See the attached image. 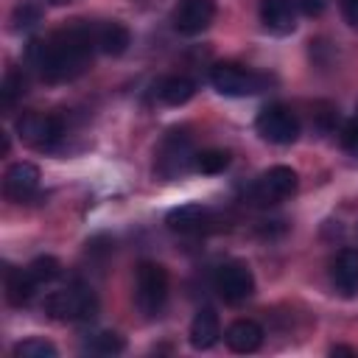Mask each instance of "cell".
I'll return each mask as SVG.
<instances>
[{
	"instance_id": "cell-9",
	"label": "cell",
	"mask_w": 358,
	"mask_h": 358,
	"mask_svg": "<svg viewBox=\"0 0 358 358\" xmlns=\"http://www.w3.org/2000/svg\"><path fill=\"white\" fill-rule=\"evenodd\" d=\"M296 185H299V176L294 168L288 165H274L268 168L255 185H252V201L255 204H277L288 196L296 193Z\"/></svg>"
},
{
	"instance_id": "cell-12",
	"label": "cell",
	"mask_w": 358,
	"mask_h": 358,
	"mask_svg": "<svg viewBox=\"0 0 358 358\" xmlns=\"http://www.w3.org/2000/svg\"><path fill=\"white\" fill-rule=\"evenodd\" d=\"M165 224L171 232H179V235H201L210 229L213 213L204 204H179L168 213Z\"/></svg>"
},
{
	"instance_id": "cell-28",
	"label": "cell",
	"mask_w": 358,
	"mask_h": 358,
	"mask_svg": "<svg viewBox=\"0 0 358 358\" xmlns=\"http://www.w3.org/2000/svg\"><path fill=\"white\" fill-rule=\"evenodd\" d=\"M341 14L350 25L358 28V0H341Z\"/></svg>"
},
{
	"instance_id": "cell-20",
	"label": "cell",
	"mask_w": 358,
	"mask_h": 358,
	"mask_svg": "<svg viewBox=\"0 0 358 358\" xmlns=\"http://www.w3.org/2000/svg\"><path fill=\"white\" fill-rule=\"evenodd\" d=\"M22 95H25V76L17 67L6 70V76L0 81V103H3V109H11Z\"/></svg>"
},
{
	"instance_id": "cell-14",
	"label": "cell",
	"mask_w": 358,
	"mask_h": 358,
	"mask_svg": "<svg viewBox=\"0 0 358 358\" xmlns=\"http://www.w3.org/2000/svg\"><path fill=\"white\" fill-rule=\"evenodd\" d=\"M330 280L338 294L355 296L358 294V249H341L330 263Z\"/></svg>"
},
{
	"instance_id": "cell-2",
	"label": "cell",
	"mask_w": 358,
	"mask_h": 358,
	"mask_svg": "<svg viewBox=\"0 0 358 358\" xmlns=\"http://www.w3.org/2000/svg\"><path fill=\"white\" fill-rule=\"evenodd\" d=\"M168 302V271L154 260H143L134 268V305L145 319H157Z\"/></svg>"
},
{
	"instance_id": "cell-21",
	"label": "cell",
	"mask_w": 358,
	"mask_h": 358,
	"mask_svg": "<svg viewBox=\"0 0 358 358\" xmlns=\"http://www.w3.org/2000/svg\"><path fill=\"white\" fill-rule=\"evenodd\" d=\"M227 165H229V151H224V148H204V151H196L193 171L213 176V173H221Z\"/></svg>"
},
{
	"instance_id": "cell-4",
	"label": "cell",
	"mask_w": 358,
	"mask_h": 358,
	"mask_svg": "<svg viewBox=\"0 0 358 358\" xmlns=\"http://www.w3.org/2000/svg\"><path fill=\"white\" fill-rule=\"evenodd\" d=\"M193 162H196V151L190 137L185 131H168L157 148L154 171L162 179H179L193 168Z\"/></svg>"
},
{
	"instance_id": "cell-26",
	"label": "cell",
	"mask_w": 358,
	"mask_h": 358,
	"mask_svg": "<svg viewBox=\"0 0 358 358\" xmlns=\"http://www.w3.org/2000/svg\"><path fill=\"white\" fill-rule=\"evenodd\" d=\"M341 145L352 154V157H358V112L352 115V120L344 126V134H341Z\"/></svg>"
},
{
	"instance_id": "cell-18",
	"label": "cell",
	"mask_w": 358,
	"mask_h": 358,
	"mask_svg": "<svg viewBox=\"0 0 358 358\" xmlns=\"http://www.w3.org/2000/svg\"><path fill=\"white\" fill-rule=\"evenodd\" d=\"M196 95V84L187 76H165L157 84V98L168 106H182Z\"/></svg>"
},
{
	"instance_id": "cell-23",
	"label": "cell",
	"mask_w": 358,
	"mask_h": 358,
	"mask_svg": "<svg viewBox=\"0 0 358 358\" xmlns=\"http://www.w3.org/2000/svg\"><path fill=\"white\" fill-rule=\"evenodd\" d=\"M123 347H126L123 336H117V333H112V330L95 333V336L90 338V344H87V350L95 352V355H117V352H123Z\"/></svg>"
},
{
	"instance_id": "cell-19",
	"label": "cell",
	"mask_w": 358,
	"mask_h": 358,
	"mask_svg": "<svg viewBox=\"0 0 358 358\" xmlns=\"http://www.w3.org/2000/svg\"><path fill=\"white\" fill-rule=\"evenodd\" d=\"M95 42H98V50H103L106 56H120L126 53L131 36H129V28L120 25V22H103L95 28Z\"/></svg>"
},
{
	"instance_id": "cell-11",
	"label": "cell",
	"mask_w": 358,
	"mask_h": 358,
	"mask_svg": "<svg viewBox=\"0 0 358 358\" xmlns=\"http://www.w3.org/2000/svg\"><path fill=\"white\" fill-rule=\"evenodd\" d=\"M39 190V168L34 162H14L3 176V193L11 201H28Z\"/></svg>"
},
{
	"instance_id": "cell-16",
	"label": "cell",
	"mask_w": 358,
	"mask_h": 358,
	"mask_svg": "<svg viewBox=\"0 0 358 358\" xmlns=\"http://www.w3.org/2000/svg\"><path fill=\"white\" fill-rule=\"evenodd\" d=\"M221 338V322L213 308H199L190 322V344L196 350H210Z\"/></svg>"
},
{
	"instance_id": "cell-7",
	"label": "cell",
	"mask_w": 358,
	"mask_h": 358,
	"mask_svg": "<svg viewBox=\"0 0 358 358\" xmlns=\"http://www.w3.org/2000/svg\"><path fill=\"white\" fill-rule=\"evenodd\" d=\"M17 134L25 145L36 151H53L64 134L62 120L56 115H39V112H25L17 117Z\"/></svg>"
},
{
	"instance_id": "cell-13",
	"label": "cell",
	"mask_w": 358,
	"mask_h": 358,
	"mask_svg": "<svg viewBox=\"0 0 358 358\" xmlns=\"http://www.w3.org/2000/svg\"><path fill=\"white\" fill-rule=\"evenodd\" d=\"M296 0H260V22L271 34H291L296 28Z\"/></svg>"
},
{
	"instance_id": "cell-24",
	"label": "cell",
	"mask_w": 358,
	"mask_h": 358,
	"mask_svg": "<svg viewBox=\"0 0 358 358\" xmlns=\"http://www.w3.org/2000/svg\"><path fill=\"white\" fill-rule=\"evenodd\" d=\"M17 358H56V347L45 338H25L14 347Z\"/></svg>"
},
{
	"instance_id": "cell-25",
	"label": "cell",
	"mask_w": 358,
	"mask_h": 358,
	"mask_svg": "<svg viewBox=\"0 0 358 358\" xmlns=\"http://www.w3.org/2000/svg\"><path fill=\"white\" fill-rule=\"evenodd\" d=\"M36 22H39V8L34 3H20L14 8V14H11V28L14 31H28Z\"/></svg>"
},
{
	"instance_id": "cell-3",
	"label": "cell",
	"mask_w": 358,
	"mask_h": 358,
	"mask_svg": "<svg viewBox=\"0 0 358 358\" xmlns=\"http://www.w3.org/2000/svg\"><path fill=\"white\" fill-rule=\"evenodd\" d=\"M45 313L59 322H87L98 313V299L90 285L70 282L67 288L50 291L45 296Z\"/></svg>"
},
{
	"instance_id": "cell-1",
	"label": "cell",
	"mask_w": 358,
	"mask_h": 358,
	"mask_svg": "<svg viewBox=\"0 0 358 358\" xmlns=\"http://www.w3.org/2000/svg\"><path fill=\"white\" fill-rule=\"evenodd\" d=\"M95 48H98L95 28H90V25H70L64 31H56L45 42H31L28 62L50 84L73 81V78H78L90 67Z\"/></svg>"
},
{
	"instance_id": "cell-29",
	"label": "cell",
	"mask_w": 358,
	"mask_h": 358,
	"mask_svg": "<svg viewBox=\"0 0 358 358\" xmlns=\"http://www.w3.org/2000/svg\"><path fill=\"white\" fill-rule=\"evenodd\" d=\"M330 352H333V355H355L352 347H330Z\"/></svg>"
},
{
	"instance_id": "cell-17",
	"label": "cell",
	"mask_w": 358,
	"mask_h": 358,
	"mask_svg": "<svg viewBox=\"0 0 358 358\" xmlns=\"http://www.w3.org/2000/svg\"><path fill=\"white\" fill-rule=\"evenodd\" d=\"M36 291H39V285L34 282L28 268L6 266V299H8V305L22 308V305H28L36 296Z\"/></svg>"
},
{
	"instance_id": "cell-10",
	"label": "cell",
	"mask_w": 358,
	"mask_h": 358,
	"mask_svg": "<svg viewBox=\"0 0 358 358\" xmlns=\"http://www.w3.org/2000/svg\"><path fill=\"white\" fill-rule=\"evenodd\" d=\"M215 20V0H179V6L171 14L173 31L182 36H196L210 28Z\"/></svg>"
},
{
	"instance_id": "cell-27",
	"label": "cell",
	"mask_w": 358,
	"mask_h": 358,
	"mask_svg": "<svg viewBox=\"0 0 358 358\" xmlns=\"http://www.w3.org/2000/svg\"><path fill=\"white\" fill-rule=\"evenodd\" d=\"M296 8L305 17H319L324 11V0H296Z\"/></svg>"
},
{
	"instance_id": "cell-22",
	"label": "cell",
	"mask_w": 358,
	"mask_h": 358,
	"mask_svg": "<svg viewBox=\"0 0 358 358\" xmlns=\"http://www.w3.org/2000/svg\"><path fill=\"white\" fill-rule=\"evenodd\" d=\"M28 274L34 277V282L42 288V285H48V282H53L56 277H59V271H62V266H59V260L56 257H50V255H39V257H34L28 266Z\"/></svg>"
},
{
	"instance_id": "cell-15",
	"label": "cell",
	"mask_w": 358,
	"mask_h": 358,
	"mask_svg": "<svg viewBox=\"0 0 358 358\" xmlns=\"http://www.w3.org/2000/svg\"><path fill=\"white\" fill-rule=\"evenodd\" d=\"M227 338V347L232 352H241V355H249V352H257L260 344H263V327L252 319H238L227 327L224 333Z\"/></svg>"
},
{
	"instance_id": "cell-6",
	"label": "cell",
	"mask_w": 358,
	"mask_h": 358,
	"mask_svg": "<svg viewBox=\"0 0 358 358\" xmlns=\"http://www.w3.org/2000/svg\"><path fill=\"white\" fill-rule=\"evenodd\" d=\"M255 129L263 140L274 143V145H288L299 137V120L296 115L282 106V103H268L257 112V120H255Z\"/></svg>"
},
{
	"instance_id": "cell-5",
	"label": "cell",
	"mask_w": 358,
	"mask_h": 358,
	"mask_svg": "<svg viewBox=\"0 0 358 358\" xmlns=\"http://www.w3.org/2000/svg\"><path fill=\"white\" fill-rule=\"evenodd\" d=\"M213 285H215V291L224 302L238 305V302H246L255 294V274L243 260H227L215 268Z\"/></svg>"
},
{
	"instance_id": "cell-8",
	"label": "cell",
	"mask_w": 358,
	"mask_h": 358,
	"mask_svg": "<svg viewBox=\"0 0 358 358\" xmlns=\"http://www.w3.org/2000/svg\"><path fill=\"white\" fill-rule=\"evenodd\" d=\"M210 84L215 92L227 95V98H243V95H255L263 90V78L241 64L232 62H221L210 70Z\"/></svg>"
}]
</instances>
